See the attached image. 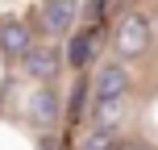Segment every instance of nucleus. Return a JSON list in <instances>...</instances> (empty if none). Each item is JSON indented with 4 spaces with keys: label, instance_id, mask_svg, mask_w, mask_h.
<instances>
[{
    "label": "nucleus",
    "instance_id": "1",
    "mask_svg": "<svg viewBox=\"0 0 158 150\" xmlns=\"http://www.w3.org/2000/svg\"><path fill=\"white\" fill-rule=\"evenodd\" d=\"M125 96H129V75H125V67H117V63H108L100 71V79H96V88H92V117L100 121V125H117V117H121V109H125Z\"/></svg>",
    "mask_w": 158,
    "mask_h": 150
},
{
    "label": "nucleus",
    "instance_id": "2",
    "mask_svg": "<svg viewBox=\"0 0 158 150\" xmlns=\"http://www.w3.org/2000/svg\"><path fill=\"white\" fill-rule=\"evenodd\" d=\"M146 38H150V21H146L142 13L125 17V21H121V29H117V46H121V54H137V50L146 46Z\"/></svg>",
    "mask_w": 158,
    "mask_h": 150
},
{
    "label": "nucleus",
    "instance_id": "3",
    "mask_svg": "<svg viewBox=\"0 0 158 150\" xmlns=\"http://www.w3.org/2000/svg\"><path fill=\"white\" fill-rule=\"evenodd\" d=\"M75 0H46V8H42V25H46V33H67L75 25Z\"/></svg>",
    "mask_w": 158,
    "mask_h": 150
},
{
    "label": "nucleus",
    "instance_id": "4",
    "mask_svg": "<svg viewBox=\"0 0 158 150\" xmlns=\"http://www.w3.org/2000/svg\"><path fill=\"white\" fill-rule=\"evenodd\" d=\"M96 42H100V25H87L83 33H75V38H71V46H67V58H71L75 67L92 63V54H96Z\"/></svg>",
    "mask_w": 158,
    "mask_h": 150
},
{
    "label": "nucleus",
    "instance_id": "5",
    "mask_svg": "<svg viewBox=\"0 0 158 150\" xmlns=\"http://www.w3.org/2000/svg\"><path fill=\"white\" fill-rule=\"evenodd\" d=\"M25 67H29V75H38V79H50L58 71V54L50 46H33L29 54H25Z\"/></svg>",
    "mask_w": 158,
    "mask_h": 150
},
{
    "label": "nucleus",
    "instance_id": "6",
    "mask_svg": "<svg viewBox=\"0 0 158 150\" xmlns=\"http://www.w3.org/2000/svg\"><path fill=\"white\" fill-rule=\"evenodd\" d=\"M0 42H4V50H8V54H17V58H25V54H29V29H25V25L21 21H13V25H4V33H0Z\"/></svg>",
    "mask_w": 158,
    "mask_h": 150
},
{
    "label": "nucleus",
    "instance_id": "7",
    "mask_svg": "<svg viewBox=\"0 0 158 150\" xmlns=\"http://www.w3.org/2000/svg\"><path fill=\"white\" fill-rule=\"evenodd\" d=\"M54 113H58V104H54L50 92H38V96H33V117H38V121H50Z\"/></svg>",
    "mask_w": 158,
    "mask_h": 150
},
{
    "label": "nucleus",
    "instance_id": "8",
    "mask_svg": "<svg viewBox=\"0 0 158 150\" xmlns=\"http://www.w3.org/2000/svg\"><path fill=\"white\" fill-rule=\"evenodd\" d=\"M108 142H112V129H108V125H100V134L87 142V150H108Z\"/></svg>",
    "mask_w": 158,
    "mask_h": 150
}]
</instances>
